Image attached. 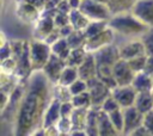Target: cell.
<instances>
[{
    "label": "cell",
    "mask_w": 153,
    "mask_h": 136,
    "mask_svg": "<svg viewBox=\"0 0 153 136\" xmlns=\"http://www.w3.org/2000/svg\"><path fill=\"white\" fill-rule=\"evenodd\" d=\"M50 84L42 70H33L27 78L25 93L13 123L16 136L32 135L42 126L44 113L53 99Z\"/></svg>",
    "instance_id": "obj_1"
},
{
    "label": "cell",
    "mask_w": 153,
    "mask_h": 136,
    "mask_svg": "<svg viewBox=\"0 0 153 136\" xmlns=\"http://www.w3.org/2000/svg\"><path fill=\"white\" fill-rule=\"evenodd\" d=\"M108 23H109V26L116 33H120L127 37L142 36L149 29V26H147L139 18H136L130 11L112 14L111 18L108 20Z\"/></svg>",
    "instance_id": "obj_2"
},
{
    "label": "cell",
    "mask_w": 153,
    "mask_h": 136,
    "mask_svg": "<svg viewBox=\"0 0 153 136\" xmlns=\"http://www.w3.org/2000/svg\"><path fill=\"white\" fill-rule=\"evenodd\" d=\"M51 54V47L44 41L36 38L30 41V57L33 70H42Z\"/></svg>",
    "instance_id": "obj_3"
},
{
    "label": "cell",
    "mask_w": 153,
    "mask_h": 136,
    "mask_svg": "<svg viewBox=\"0 0 153 136\" xmlns=\"http://www.w3.org/2000/svg\"><path fill=\"white\" fill-rule=\"evenodd\" d=\"M26 82H27V79L20 80L18 82V85L16 86V88L13 89V92L11 93L8 104H7L6 109L1 112L2 120H5V122H13L14 123L16 116H17V112H18V109H19V105H20V101H22L23 95L25 93Z\"/></svg>",
    "instance_id": "obj_4"
},
{
    "label": "cell",
    "mask_w": 153,
    "mask_h": 136,
    "mask_svg": "<svg viewBox=\"0 0 153 136\" xmlns=\"http://www.w3.org/2000/svg\"><path fill=\"white\" fill-rule=\"evenodd\" d=\"M79 10L85 13L90 20H109L112 16L106 4L96 0H81Z\"/></svg>",
    "instance_id": "obj_5"
},
{
    "label": "cell",
    "mask_w": 153,
    "mask_h": 136,
    "mask_svg": "<svg viewBox=\"0 0 153 136\" xmlns=\"http://www.w3.org/2000/svg\"><path fill=\"white\" fill-rule=\"evenodd\" d=\"M86 82H87V91L91 95L92 106L100 107V105L104 103V100L111 95V88L108 87L97 76L87 80Z\"/></svg>",
    "instance_id": "obj_6"
},
{
    "label": "cell",
    "mask_w": 153,
    "mask_h": 136,
    "mask_svg": "<svg viewBox=\"0 0 153 136\" xmlns=\"http://www.w3.org/2000/svg\"><path fill=\"white\" fill-rule=\"evenodd\" d=\"M97 66H110L114 67L115 63L121 60V55H120V50L118 47H116L115 44H108L98 50H96L93 52Z\"/></svg>",
    "instance_id": "obj_7"
},
{
    "label": "cell",
    "mask_w": 153,
    "mask_h": 136,
    "mask_svg": "<svg viewBox=\"0 0 153 136\" xmlns=\"http://www.w3.org/2000/svg\"><path fill=\"white\" fill-rule=\"evenodd\" d=\"M66 61L61 57H59L55 54H51L50 58L48 60V62L45 63V66L43 67L42 72L44 73V75L49 79V81L53 85H56L60 80V76L66 67Z\"/></svg>",
    "instance_id": "obj_8"
},
{
    "label": "cell",
    "mask_w": 153,
    "mask_h": 136,
    "mask_svg": "<svg viewBox=\"0 0 153 136\" xmlns=\"http://www.w3.org/2000/svg\"><path fill=\"white\" fill-rule=\"evenodd\" d=\"M130 12L147 26L153 27V0H136Z\"/></svg>",
    "instance_id": "obj_9"
},
{
    "label": "cell",
    "mask_w": 153,
    "mask_h": 136,
    "mask_svg": "<svg viewBox=\"0 0 153 136\" xmlns=\"http://www.w3.org/2000/svg\"><path fill=\"white\" fill-rule=\"evenodd\" d=\"M114 39H115V31L110 26H108L105 30H103L98 35L87 38L86 44H85V49L88 52H94L96 50H98V49H100L108 44L114 43Z\"/></svg>",
    "instance_id": "obj_10"
},
{
    "label": "cell",
    "mask_w": 153,
    "mask_h": 136,
    "mask_svg": "<svg viewBox=\"0 0 153 136\" xmlns=\"http://www.w3.org/2000/svg\"><path fill=\"white\" fill-rule=\"evenodd\" d=\"M135 72L131 69L127 60H118L114 66V76L117 82V86H129L131 85Z\"/></svg>",
    "instance_id": "obj_11"
},
{
    "label": "cell",
    "mask_w": 153,
    "mask_h": 136,
    "mask_svg": "<svg viewBox=\"0 0 153 136\" xmlns=\"http://www.w3.org/2000/svg\"><path fill=\"white\" fill-rule=\"evenodd\" d=\"M124 115V126L122 135H130L136 128L143 124V113L139 111L134 105L123 109Z\"/></svg>",
    "instance_id": "obj_12"
},
{
    "label": "cell",
    "mask_w": 153,
    "mask_h": 136,
    "mask_svg": "<svg viewBox=\"0 0 153 136\" xmlns=\"http://www.w3.org/2000/svg\"><path fill=\"white\" fill-rule=\"evenodd\" d=\"M111 95L117 100L120 106L122 109L133 106L137 95V92L135 88L129 85V86H116L115 88L111 89Z\"/></svg>",
    "instance_id": "obj_13"
},
{
    "label": "cell",
    "mask_w": 153,
    "mask_h": 136,
    "mask_svg": "<svg viewBox=\"0 0 153 136\" xmlns=\"http://www.w3.org/2000/svg\"><path fill=\"white\" fill-rule=\"evenodd\" d=\"M16 14H17L18 19L22 20L23 23L31 24V23H36L39 19L41 11L26 1H17Z\"/></svg>",
    "instance_id": "obj_14"
},
{
    "label": "cell",
    "mask_w": 153,
    "mask_h": 136,
    "mask_svg": "<svg viewBox=\"0 0 153 136\" xmlns=\"http://www.w3.org/2000/svg\"><path fill=\"white\" fill-rule=\"evenodd\" d=\"M118 50H120L121 58L127 60V61L131 60L136 56L147 55L143 42L141 39H133V41H128L126 43H122L118 47Z\"/></svg>",
    "instance_id": "obj_15"
},
{
    "label": "cell",
    "mask_w": 153,
    "mask_h": 136,
    "mask_svg": "<svg viewBox=\"0 0 153 136\" xmlns=\"http://www.w3.org/2000/svg\"><path fill=\"white\" fill-rule=\"evenodd\" d=\"M55 29H56V26H55L54 17L41 16L39 19L36 21V25H35V29H33V38L43 41Z\"/></svg>",
    "instance_id": "obj_16"
},
{
    "label": "cell",
    "mask_w": 153,
    "mask_h": 136,
    "mask_svg": "<svg viewBox=\"0 0 153 136\" xmlns=\"http://www.w3.org/2000/svg\"><path fill=\"white\" fill-rule=\"evenodd\" d=\"M61 118V101L53 97L43 117V128H48L51 125H56Z\"/></svg>",
    "instance_id": "obj_17"
},
{
    "label": "cell",
    "mask_w": 153,
    "mask_h": 136,
    "mask_svg": "<svg viewBox=\"0 0 153 136\" xmlns=\"http://www.w3.org/2000/svg\"><path fill=\"white\" fill-rule=\"evenodd\" d=\"M79 78L87 81L94 76H97V62L93 52H88L85 61L78 67Z\"/></svg>",
    "instance_id": "obj_18"
},
{
    "label": "cell",
    "mask_w": 153,
    "mask_h": 136,
    "mask_svg": "<svg viewBox=\"0 0 153 136\" xmlns=\"http://www.w3.org/2000/svg\"><path fill=\"white\" fill-rule=\"evenodd\" d=\"M120 135L118 131L115 129L109 113L99 109L98 112V136H115Z\"/></svg>",
    "instance_id": "obj_19"
},
{
    "label": "cell",
    "mask_w": 153,
    "mask_h": 136,
    "mask_svg": "<svg viewBox=\"0 0 153 136\" xmlns=\"http://www.w3.org/2000/svg\"><path fill=\"white\" fill-rule=\"evenodd\" d=\"M131 86L136 92H152L153 91V78L145 72H139L135 74Z\"/></svg>",
    "instance_id": "obj_20"
},
{
    "label": "cell",
    "mask_w": 153,
    "mask_h": 136,
    "mask_svg": "<svg viewBox=\"0 0 153 136\" xmlns=\"http://www.w3.org/2000/svg\"><path fill=\"white\" fill-rule=\"evenodd\" d=\"M100 107L91 106L88 109L87 118H86V134L87 136H98V112Z\"/></svg>",
    "instance_id": "obj_21"
},
{
    "label": "cell",
    "mask_w": 153,
    "mask_h": 136,
    "mask_svg": "<svg viewBox=\"0 0 153 136\" xmlns=\"http://www.w3.org/2000/svg\"><path fill=\"white\" fill-rule=\"evenodd\" d=\"M134 106L143 115L153 110V95L152 92H137Z\"/></svg>",
    "instance_id": "obj_22"
},
{
    "label": "cell",
    "mask_w": 153,
    "mask_h": 136,
    "mask_svg": "<svg viewBox=\"0 0 153 136\" xmlns=\"http://www.w3.org/2000/svg\"><path fill=\"white\" fill-rule=\"evenodd\" d=\"M88 109L90 107H75L74 109L73 113L71 115V120H72L73 130H85Z\"/></svg>",
    "instance_id": "obj_23"
},
{
    "label": "cell",
    "mask_w": 153,
    "mask_h": 136,
    "mask_svg": "<svg viewBox=\"0 0 153 136\" xmlns=\"http://www.w3.org/2000/svg\"><path fill=\"white\" fill-rule=\"evenodd\" d=\"M90 18L85 14V13H82L79 8H76V10H72L71 12H69V23L73 25V27L75 29V30H85L86 29V26L90 24Z\"/></svg>",
    "instance_id": "obj_24"
},
{
    "label": "cell",
    "mask_w": 153,
    "mask_h": 136,
    "mask_svg": "<svg viewBox=\"0 0 153 136\" xmlns=\"http://www.w3.org/2000/svg\"><path fill=\"white\" fill-rule=\"evenodd\" d=\"M88 51L84 48H75L72 49L68 57L66 58V64L67 66H72V67H79L86 58Z\"/></svg>",
    "instance_id": "obj_25"
},
{
    "label": "cell",
    "mask_w": 153,
    "mask_h": 136,
    "mask_svg": "<svg viewBox=\"0 0 153 136\" xmlns=\"http://www.w3.org/2000/svg\"><path fill=\"white\" fill-rule=\"evenodd\" d=\"M50 47H51L53 54L57 55L59 57L63 58L65 61H66V58L68 57V55H69V52L72 50L71 47H69V44H68V42H67V38H65V37H61L59 41H56Z\"/></svg>",
    "instance_id": "obj_26"
},
{
    "label": "cell",
    "mask_w": 153,
    "mask_h": 136,
    "mask_svg": "<svg viewBox=\"0 0 153 136\" xmlns=\"http://www.w3.org/2000/svg\"><path fill=\"white\" fill-rule=\"evenodd\" d=\"M76 79H79V73H78V67H72V66H66L60 80L57 84L63 85V86H69L71 84H73Z\"/></svg>",
    "instance_id": "obj_27"
},
{
    "label": "cell",
    "mask_w": 153,
    "mask_h": 136,
    "mask_svg": "<svg viewBox=\"0 0 153 136\" xmlns=\"http://www.w3.org/2000/svg\"><path fill=\"white\" fill-rule=\"evenodd\" d=\"M136 0H110L108 2V7L111 11V14H117L121 12L130 11L134 2Z\"/></svg>",
    "instance_id": "obj_28"
},
{
    "label": "cell",
    "mask_w": 153,
    "mask_h": 136,
    "mask_svg": "<svg viewBox=\"0 0 153 136\" xmlns=\"http://www.w3.org/2000/svg\"><path fill=\"white\" fill-rule=\"evenodd\" d=\"M108 26H109L108 20H91L90 24L84 30V33H85L86 38H90V37H93V36L98 35L99 32L105 30Z\"/></svg>",
    "instance_id": "obj_29"
},
{
    "label": "cell",
    "mask_w": 153,
    "mask_h": 136,
    "mask_svg": "<svg viewBox=\"0 0 153 136\" xmlns=\"http://www.w3.org/2000/svg\"><path fill=\"white\" fill-rule=\"evenodd\" d=\"M86 36L82 30H74L68 37H67V42L71 47V49H75V48H84L86 44Z\"/></svg>",
    "instance_id": "obj_30"
},
{
    "label": "cell",
    "mask_w": 153,
    "mask_h": 136,
    "mask_svg": "<svg viewBox=\"0 0 153 136\" xmlns=\"http://www.w3.org/2000/svg\"><path fill=\"white\" fill-rule=\"evenodd\" d=\"M53 97L59 99L61 103H63V101L72 100L73 95H72L68 86H63V85L56 84V85H54V88H53Z\"/></svg>",
    "instance_id": "obj_31"
},
{
    "label": "cell",
    "mask_w": 153,
    "mask_h": 136,
    "mask_svg": "<svg viewBox=\"0 0 153 136\" xmlns=\"http://www.w3.org/2000/svg\"><path fill=\"white\" fill-rule=\"evenodd\" d=\"M71 101L73 103L74 107H91L92 106V100H91V95L88 91L73 95Z\"/></svg>",
    "instance_id": "obj_32"
},
{
    "label": "cell",
    "mask_w": 153,
    "mask_h": 136,
    "mask_svg": "<svg viewBox=\"0 0 153 136\" xmlns=\"http://www.w3.org/2000/svg\"><path fill=\"white\" fill-rule=\"evenodd\" d=\"M109 117L115 126V129L118 131V134H122L123 126H124V115H123V109H117L112 112L109 113Z\"/></svg>",
    "instance_id": "obj_33"
},
{
    "label": "cell",
    "mask_w": 153,
    "mask_h": 136,
    "mask_svg": "<svg viewBox=\"0 0 153 136\" xmlns=\"http://www.w3.org/2000/svg\"><path fill=\"white\" fill-rule=\"evenodd\" d=\"M141 41L143 42L147 56H153V27H149L141 36Z\"/></svg>",
    "instance_id": "obj_34"
},
{
    "label": "cell",
    "mask_w": 153,
    "mask_h": 136,
    "mask_svg": "<svg viewBox=\"0 0 153 136\" xmlns=\"http://www.w3.org/2000/svg\"><path fill=\"white\" fill-rule=\"evenodd\" d=\"M56 126L59 130V135H71V132L73 130L71 117H61L60 120L57 122Z\"/></svg>",
    "instance_id": "obj_35"
},
{
    "label": "cell",
    "mask_w": 153,
    "mask_h": 136,
    "mask_svg": "<svg viewBox=\"0 0 153 136\" xmlns=\"http://www.w3.org/2000/svg\"><path fill=\"white\" fill-rule=\"evenodd\" d=\"M146 61H147V55H141V56H136L131 60H128V63L135 73H139V72H143Z\"/></svg>",
    "instance_id": "obj_36"
},
{
    "label": "cell",
    "mask_w": 153,
    "mask_h": 136,
    "mask_svg": "<svg viewBox=\"0 0 153 136\" xmlns=\"http://www.w3.org/2000/svg\"><path fill=\"white\" fill-rule=\"evenodd\" d=\"M16 70H17V61L13 57L1 61V72L2 73L16 75Z\"/></svg>",
    "instance_id": "obj_37"
},
{
    "label": "cell",
    "mask_w": 153,
    "mask_h": 136,
    "mask_svg": "<svg viewBox=\"0 0 153 136\" xmlns=\"http://www.w3.org/2000/svg\"><path fill=\"white\" fill-rule=\"evenodd\" d=\"M68 87H69V91H71L72 95H75V94H79V93H82V92L87 91V82L79 78L73 84H71Z\"/></svg>",
    "instance_id": "obj_38"
},
{
    "label": "cell",
    "mask_w": 153,
    "mask_h": 136,
    "mask_svg": "<svg viewBox=\"0 0 153 136\" xmlns=\"http://www.w3.org/2000/svg\"><path fill=\"white\" fill-rule=\"evenodd\" d=\"M100 109H102L103 111H105L106 113H110V112H112V111H115V110H117V109H122V107L120 106V104L117 103V100H116L112 95H110V97H108V98L104 100V103L100 105Z\"/></svg>",
    "instance_id": "obj_39"
},
{
    "label": "cell",
    "mask_w": 153,
    "mask_h": 136,
    "mask_svg": "<svg viewBox=\"0 0 153 136\" xmlns=\"http://www.w3.org/2000/svg\"><path fill=\"white\" fill-rule=\"evenodd\" d=\"M54 21H55V26L56 27H62V26L69 24V13H65V12L57 11L55 17H54Z\"/></svg>",
    "instance_id": "obj_40"
},
{
    "label": "cell",
    "mask_w": 153,
    "mask_h": 136,
    "mask_svg": "<svg viewBox=\"0 0 153 136\" xmlns=\"http://www.w3.org/2000/svg\"><path fill=\"white\" fill-rule=\"evenodd\" d=\"M10 57H12V45H11V41H7L2 45H0V60L4 61Z\"/></svg>",
    "instance_id": "obj_41"
},
{
    "label": "cell",
    "mask_w": 153,
    "mask_h": 136,
    "mask_svg": "<svg viewBox=\"0 0 153 136\" xmlns=\"http://www.w3.org/2000/svg\"><path fill=\"white\" fill-rule=\"evenodd\" d=\"M74 105L73 103L69 101H63L61 103V117H71V115L74 111Z\"/></svg>",
    "instance_id": "obj_42"
},
{
    "label": "cell",
    "mask_w": 153,
    "mask_h": 136,
    "mask_svg": "<svg viewBox=\"0 0 153 136\" xmlns=\"http://www.w3.org/2000/svg\"><path fill=\"white\" fill-rule=\"evenodd\" d=\"M143 125L148 130L149 135L153 136V110H151L147 113H145V116H143Z\"/></svg>",
    "instance_id": "obj_43"
},
{
    "label": "cell",
    "mask_w": 153,
    "mask_h": 136,
    "mask_svg": "<svg viewBox=\"0 0 153 136\" xmlns=\"http://www.w3.org/2000/svg\"><path fill=\"white\" fill-rule=\"evenodd\" d=\"M60 38H61V35H60L59 29L56 27V29H55L54 31H51V32H50V33H49V35H48L43 41H44L45 43H48L49 45H53V44H54L56 41H59Z\"/></svg>",
    "instance_id": "obj_44"
},
{
    "label": "cell",
    "mask_w": 153,
    "mask_h": 136,
    "mask_svg": "<svg viewBox=\"0 0 153 136\" xmlns=\"http://www.w3.org/2000/svg\"><path fill=\"white\" fill-rule=\"evenodd\" d=\"M59 29V31H60V35H61V37H65V38H67L75 29L73 27V25L69 23V24H67V25H65V26H62V27H57Z\"/></svg>",
    "instance_id": "obj_45"
},
{
    "label": "cell",
    "mask_w": 153,
    "mask_h": 136,
    "mask_svg": "<svg viewBox=\"0 0 153 136\" xmlns=\"http://www.w3.org/2000/svg\"><path fill=\"white\" fill-rule=\"evenodd\" d=\"M56 8H57V11L65 12V13H69V12L72 11V7H71L68 0H60V2L57 4Z\"/></svg>",
    "instance_id": "obj_46"
},
{
    "label": "cell",
    "mask_w": 153,
    "mask_h": 136,
    "mask_svg": "<svg viewBox=\"0 0 153 136\" xmlns=\"http://www.w3.org/2000/svg\"><path fill=\"white\" fill-rule=\"evenodd\" d=\"M143 72L153 78V56H147V61H146Z\"/></svg>",
    "instance_id": "obj_47"
},
{
    "label": "cell",
    "mask_w": 153,
    "mask_h": 136,
    "mask_svg": "<svg viewBox=\"0 0 153 136\" xmlns=\"http://www.w3.org/2000/svg\"><path fill=\"white\" fill-rule=\"evenodd\" d=\"M17 1H26V2H29L31 5H33L35 7H37L41 12L44 10L45 2H47V0H17Z\"/></svg>",
    "instance_id": "obj_48"
},
{
    "label": "cell",
    "mask_w": 153,
    "mask_h": 136,
    "mask_svg": "<svg viewBox=\"0 0 153 136\" xmlns=\"http://www.w3.org/2000/svg\"><path fill=\"white\" fill-rule=\"evenodd\" d=\"M130 135H131V136H151L149 132H148V130L146 129V126H145L143 124L140 125L139 128H136Z\"/></svg>",
    "instance_id": "obj_49"
},
{
    "label": "cell",
    "mask_w": 153,
    "mask_h": 136,
    "mask_svg": "<svg viewBox=\"0 0 153 136\" xmlns=\"http://www.w3.org/2000/svg\"><path fill=\"white\" fill-rule=\"evenodd\" d=\"M68 2H69V5H71L72 10H76V8H79L80 5H81V0H68Z\"/></svg>",
    "instance_id": "obj_50"
},
{
    "label": "cell",
    "mask_w": 153,
    "mask_h": 136,
    "mask_svg": "<svg viewBox=\"0 0 153 136\" xmlns=\"http://www.w3.org/2000/svg\"><path fill=\"white\" fill-rule=\"evenodd\" d=\"M71 135L72 136H86L87 134H86V131L85 130H72V132H71Z\"/></svg>",
    "instance_id": "obj_51"
},
{
    "label": "cell",
    "mask_w": 153,
    "mask_h": 136,
    "mask_svg": "<svg viewBox=\"0 0 153 136\" xmlns=\"http://www.w3.org/2000/svg\"><path fill=\"white\" fill-rule=\"evenodd\" d=\"M96 1H99V2H102V4H106V5H108V2H109L110 0H96Z\"/></svg>",
    "instance_id": "obj_52"
},
{
    "label": "cell",
    "mask_w": 153,
    "mask_h": 136,
    "mask_svg": "<svg viewBox=\"0 0 153 136\" xmlns=\"http://www.w3.org/2000/svg\"><path fill=\"white\" fill-rule=\"evenodd\" d=\"M152 95H153V91H152Z\"/></svg>",
    "instance_id": "obj_53"
}]
</instances>
